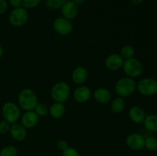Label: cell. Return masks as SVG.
Here are the masks:
<instances>
[{"label":"cell","instance_id":"44dd1931","mask_svg":"<svg viewBox=\"0 0 157 156\" xmlns=\"http://www.w3.org/2000/svg\"><path fill=\"white\" fill-rule=\"evenodd\" d=\"M134 53L135 50L133 47L131 45H129V44L124 45L121 48V50H120V54L124 58V60H128L130 59V58H133V56H134Z\"/></svg>","mask_w":157,"mask_h":156},{"label":"cell","instance_id":"d6a6232c","mask_svg":"<svg viewBox=\"0 0 157 156\" xmlns=\"http://www.w3.org/2000/svg\"><path fill=\"white\" fill-rule=\"evenodd\" d=\"M2 54H3V49H2V47L1 46V44H0V58H1V57L2 56Z\"/></svg>","mask_w":157,"mask_h":156},{"label":"cell","instance_id":"d4e9b609","mask_svg":"<svg viewBox=\"0 0 157 156\" xmlns=\"http://www.w3.org/2000/svg\"><path fill=\"white\" fill-rule=\"evenodd\" d=\"M67 0H46V5L51 9L58 10L61 9Z\"/></svg>","mask_w":157,"mask_h":156},{"label":"cell","instance_id":"ac0fdd59","mask_svg":"<svg viewBox=\"0 0 157 156\" xmlns=\"http://www.w3.org/2000/svg\"><path fill=\"white\" fill-rule=\"evenodd\" d=\"M65 106L62 102H54L49 108V113L54 119H61L65 114Z\"/></svg>","mask_w":157,"mask_h":156},{"label":"cell","instance_id":"5b68a950","mask_svg":"<svg viewBox=\"0 0 157 156\" xmlns=\"http://www.w3.org/2000/svg\"><path fill=\"white\" fill-rule=\"evenodd\" d=\"M2 114L4 120L12 125L15 123L21 117V111L19 107L13 102H6L2 107Z\"/></svg>","mask_w":157,"mask_h":156},{"label":"cell","instance_id":"83f0119b","mask_svg":"<svg viewBox=\"0 0 157 156\" xmlns=\"http://www.w3.org/2000/svg\"><path fill=\"white\" fill-rule=\"evenodd\" d=\"M11 124L8 122L7 121L2 120L0 121V134L6 135L9 132L10 130Z\"/></svg>","mask_w":157,"mask_h":156},{"label":"cell","instance_id":"277c9868","mask_svg":"<svg viewBox=\"0 0 157 156\" xmlns=\"http://www.w3.org/2000/svg\"><path fill=\"white\" fill-rule=\"evenodd\" d=\"M122 69L127 76L134 79L141 76L144 67L139 60L133 58L128 60H124Z\"/></svg>","mask_w":157,"mask_h":156},{"label":"cell","instance_id":"d6986e66","mask_svg":"<svg viewBox=\"0 0 157 156\" xmlns=\"http://www.w3.org/2000/svg\"><path fill=\"white\" fill-rule=\"evenodd\" d=\"M126 108V102L124 98L118 96L116 97L110 103V109L112 112L114 113H121L125 110Z\"/></svg>","mask_w":157,"mask_h":156},{"label":"cell","instance_id":"8992f818","mask_svg":"<svg viewBox=\"0 0 157 156\" xmlns=\"http://www.w3.org/2000/svg\"><path fill=\"white\" fill-rule=\"evenodd\" d=\"M136 90L145 96H153L157 93V80L154 78L146 77L136 84Z\"/></svg>","mask_w":157,"mask_h":156},{"label":"cell","instance_id":"f1b7e54d","mask_svg":"<svg viewBox=\"0 0 157 156\" xmlns=\"http://www.w3.org/2000/svg\"><path fill=\"white\" fill-rule=\"evenodd\" d=\"M57 148H58L61 151H63V150L65 149L66 148L68 147V145H67V142H66L64 139H59V140L57 142Z\"/></svg>","mask_w":157,"mask_h":156},{"label":"cell","instance_id":"7c38bea8","mask_svg":"<svg viewBox=\"0 0 157 156\" xmlns=\"http://www.w3.org/2000/svg\"><path fill=\"white\" fill-rule=\"evenodd\" d=\"M61 9L63 17L70 21L75 19L79 12L78 6L73 1H66Z\"/></svg>","mask_w":157,"mask_h":156},{"label":"cell","instance_id":"cb8c5ba5","mask_svg":"<svg viewBox=\"0 0 157 156\" xmlns=\"http://www.w3.org/2000/svg\"><path fill=\"white\" fill-rule=\"evenodd\" d=\"M18 150L13 145H7L0 150V156H17Z\"/></svg>","mask_w":157,"mask_h":156},{"label":"cell","instance_id":"603a6c76","mask_svg":"<svg viewBox=\"0 0 157 156\" xmlns=\"http://www.w3.org/2000/svg\"><path fill=\"white\" fill-rule=\"evenodd\" d=\"M34 111L38 115V117H44L49 113V107L45 103H43V102L39 103L38 102L35 106Z\"/></svg>","mask_w":157,"mask_h":156},{"label":"cell","instance_id":"7a4b0ae2","mask_svg":"<svg viewBox=\"0 0 157 156\" xmlns=\"http://www.w3.org/2000/svg\"><path fill=\"white\" fill-rule=\"evenodd\" d=\"M114 90L117 94L121 97H129L136 91V83L133 78L124 76L117 81L114 86Z\"/></svg>","mask_w":157,"mask_h":156},{"label":"cell","instance_id":"7402d4cb","mask_svg":"<svg viewBox=\"0 0 157 156\" xmlns=\"http://www.w3.org/2000/svg\"><path fill=\"white\" fill-rule=\"evenodd\" d=\"M144 148L150 151H156L157 149V138L155 136H149L145 139Z\"/></svg>","mask_w":157,"mask_h":156},{"label":"cell","instance_id":"ffe728a7","mask_svg":"<svg viewBox=\"0 0 157 156\" xmlns=\"http://www.w3.org/2000/svg\"><path fill=\"white\" fill-rule=\"evenodd\" d=\"M144 126L148 131L155 132H157V115L152 114L146 116L144 121Z\"/></svg>","mask_w":157,"mask_h":156},{"label":"cell","instance_id":"e0dca14e","mask_svg":"<svg viewBox=\"0 0 157 156\" xmlns=\"http://www.w3.org/2000/svg\"><path fill=\"white\" fill-rule=\"evenodd\" d=\"M129 118L133 122L136 124L143 123L146 118V113L144 109L138 106H133L130 107L128 112Z\"/></svg>","mask_w":157,"mask_h":156},{"label":"cell","instance_id":"2e32d148","mask_svg":"<svg viewBox=\"0 0 157 156\" xmlns=\"http://www.w3.org/2000/svg\"><path fill=\"white\" fill-rule=\"evenodd\" d=\"M93 96L97 102L104 105V104H107L108 102H110L112 95L110 90H107V88L99 87L94 90Z\"/></svg>","mask_w":157,"mask_h":156},{"label":"cell","instance_id":"4dcf8cb0","mask_svg":"<svg viewBox=\"0 0 157 156\" xmlns=\"http://www.w3.org/2000/svg\"><path fill=\"white\" fill-rule=\"evenodd\" d=\"M9 1L14 8L20 7L21 5H22V0H9Z\"/></svg>","mask_w":157,"mask_h":156},{"label":"cell","instance_id":"1f68e13d","mask_svg":"<svg viewBox=\"0 0 157 156\" xmlns=\"http://www.w3.org/2000/svg\"><path fill=\"white\" fill-rule=\"evenodd\" d=\"M84 1H85V0H73L74 2L76 5H78V6L83 4V3L84 2Z\"/></svg>","mask_w":157,"mask_h":156},{"label":"cell","instance_id":"9a60e30c","mask_svg":"<svg viewBox=\"0 0 157 156\" xmlns=\"http://www.w3.org/2000/svg\"><path fill=\"white\" fill-rule=\"evenodd\" d=\"M27 128H25L21 123H15L12 124L9 130L12 139H15L17 142H21L25 140L27 136Z\"/></svg>","mask_w":157,"mask_h":156},{"label":"cell","instance_id":"4316f807","mask_svg":"<svg viewBox=\"0 0 157 156\" xmlns=\"http://www.w3.org/2000/svg\"><path fill=\"white\" fill-rule=\"evenodd\" d=\"M41 0H22V6L25 9H33L39 4Z\"/></svg>","mask_w":157,"mask_h":156},{"label":"cell","instance_id":"9c48e42d","mask_svg":"<svg viewBox=\"0 0 157 156\" xmlns=\"http://www.w3.org/2000/svg\"><path fill=\"white\" fill-rule=\"evenodd\" d=\"M145 138L139 133H130L126 138L127 147L133 151H140L144 148Z\"/></svg>","mask_w":157,"mask_h":156},{"label":"cell","instance_id":"30bf717a","mask_svg":"<svg viewBox=\"0 0 157 156\" xmlns=\"http://www.w3.org/2000/svg\"><path fill=\"white\" fill-rule=\"evenodd\" d=\"M124 60L120 54L113 53L107 57L105 60V66L108 70L116 71L122 68Z\"/></svg>","mask_w":157,"mask_h":156},{"label":"cell","instance_id":"4fadbf2b","mask_svg":"<svg viewBox=\"0 0 157 156\" xmlns=\"http://www.w3.org/2000/svg\"><path fill=\"white\" fill-rule=\"evenodd\" d=\"M39 117L34 110L25 111L21 116V124L25 128H32L38 124Z\"/></svg>","mask_w":157,"mask_h":156},{"label":"cell","instance_id":"ba28073f","mask_svg":"<svg viewBox=\"0 0 157 156\" xmlns=\"http://www.w3.org/2000/svg\"><path fill=\"white\" fill-rule=\"evenodd\" d=\"M53 28L57 34L62 36H67L70 35L73 30V25L70 20L59 17L57 18L53 22Z\"/></svg>","mask_w":157,"mask_h":156},{"label":"cell","instance_id":"52a82bcc","mask_svg":"<svg viewBox=\"0 0 157 156\" xmlns=\"http://www.w3.org/2000/svg\"><path fill=\"white\" fill-rule=\"evenodd\" d=\"M29 19V13L25 8H15L9 15V21L12 25L15 27H21L24 25Z\"/></svg>","mask_w":157,"mask_h":156},{"label":"cell","instance_id":"f546056e","mask_svg":"<svg viewBox=\"0 0 157 156\" xmlns=\"http://www.w3.org/2000/svg\"><path fill=\"white\" fill-rule=\"evenodd\" d=\"M8 4L6 0H0V15H2L7 11Z\"/></svg>","mask_w":157,"mask_h":156},{"label":"cell","instance_id":"3957f363","mask_svg":"<svg viewBox=\"0 0 157 156\" xmlns=\"http://www.w3.org/2000/svg\"><path fill=\"white\" fill-rule=\"evenodd\" d=\"M71 95V87L64 81H58L54 84L51 90V97L55 102H62L67 100Z\"/></svg>","mask_w":157,"mask_h":156},{"label":"cell","instance_id":"484cf974","mask_svg":"<svg viewBox=\"0 0 157 156\" xmlns=\"http://www.w3.org/2000/svg\"><path fill=\"white\" fill-rule=\"evenodd\" d=\"M61 156H81L78 150L72 147H67L62 151Z\"/></svg>","mask_w":157,"mask_h":156},{"label":"cell","instance_id":"6da1fadb","mask_svg":"<svg viewBox=\"0 0 157 156\" xmlns=\"http://www.w3.org/2000/svg\"><path fill=\"white\" fill-rule=\"evenodd\" d=\"M18 102L19 106L25 111L34 110L38 103V96L33 90L25 88L18 94Z\"/></svg>","mask_w":157,"mask_h":156},{"label":"cell","instance_id":"8fae6325","mask_svg":"<svg viewBox=\"0 0 157 156\" xmlns=\"http://www.w3.org/2000/svg\"><path fill=\"white\" fill-rule=\"evenodd\" d=\"M91 96V91L88 87L80 85L77 87L73 93V97L78 103H84L90 99Z\"/></svg>","mask_w":157,"mask_h":156},{"label":"cell","instance_id":"5bb4252c","mask_svg":"<svg viewBox=\"0 0 157 156\" xmlns=\"http://www.w3.org/2000/svg\"><path fill=\"white\" fill-rule=\"evenodd\" d=\"M88 77V71L83 66L75 67L71 73L72 81L77 85H82L86 82Z\"/></svg>","mask_w":157,"mask_h":156}]
</instances>
